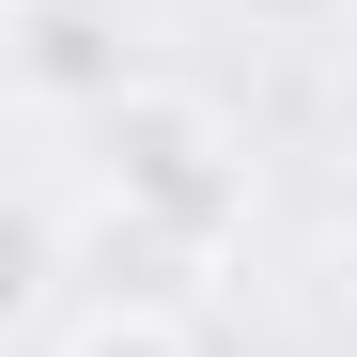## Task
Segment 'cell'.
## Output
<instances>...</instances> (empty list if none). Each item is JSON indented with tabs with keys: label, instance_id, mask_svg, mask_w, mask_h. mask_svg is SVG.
Returning <instances> with one entry per match:
<instances>
[{
	"label": "cell",
	"instance_id": "cell-1",
	"mask_svg": "<svg viewBox=\"0 0 357 357\" xmlns=\"http://www.w3.org/2000/svg\"><path fill=\"white\" fill-rule=\"evenodd\" d=\"M63 357H187V326H171V311H78Z\"/></svg>",
	"mask_w": 357,
	"mask_h": 357
}]
</instances>
